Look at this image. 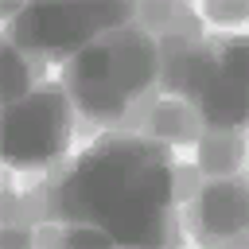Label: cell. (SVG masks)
<instances>
[{
	"mask_svg": "<svg viewBox=\"0 0 249 249\" xmlns=\"http://www.w3.org/2000/svg\"><path fill=\"white\" fill-rule=\"evenodd\" d=\"M241 156H245V136L241 128H218V132H206L198 136V148H195V167L202 175H214V179H226V175H237L241 171Z\"/></svg>",
	"mask_w": 249,
	"mask_h": 249,
	"instance_id": "6da1fadb",
	"label": "cell"
},
{
	"mask_svg": "<svg viewBox=\"0 0 249 249\" xmlns=\"http://www.w3.org/2000/svg\"><path fill=\"white\" fill-rule=\"evenodd\" d=\"M144 132L160 136V140H175V144H195L202 136V121L198 113L187 105V101H175V97H160L156 109L148 113L144 121Z\"/></svg>",
	"mask_w": 249,
	"mask_h": 249,
	"instance_id": "7a4b0ae2",
	"label": "cell"
},
{
	"mask_svg": "<svg viewBox=\"0 0 249 249\" xmlns=\"http://www.w3.org/2000/svg\"><path fill=\"white\" fill-rule=\"evenodd\" d=\"M156 101H160V89H156V86H148L136 101H128V105H124L121 124H124V128H144V121H148V113L156 109Z\"/></svg>",
	"mask_w": 249,
	"mask_h": 249,
	"instance_id": "3957f363",
	"label": "cell"
},
{
	"mask_svg": "<svg viewBox=\"0 0 249 249\" xmlns=\"http://www.w3.org/2000/svg\"><path fill=\"white\" fill-rule=\"evenodd\" d=\"M195 12H198L202 19H210V23H230L233 31L245 27V8H241V4H198Z\"/></svg>",
	"mask_w": 249,
	"mask_h": 249,
	"instance_id": "277c9868",
	"label": "cell"
},
{
	"mask_svg": "<svg viewBox=\"0 0 249 249\" xmlns=\"http://www.w3.org/2000/svg\"><path fill=\"white\" fill-rule=\"evenodd\" d=\"M198 187H202V171H198V167H191V163H187V167L179 163V171H175V202L183 206L187 198H195V195H198Z\"/></svg>",
	"mask_w": 249,
	"mask_h": 249,
	"instance_id": "5b68a950",
	"label": "cell"
},
{
	"mask_svg": "<svg viewBox=\"0 0 249 249\" xmlns=\"http://www.w3.org/2000/svg\"><path fill=\"white\" fill-rule=\"evenodd\" d=\"M66 241V226H35L31 230V245H58Z\"/></svg>",
	"mask_w": 249,
	"mask_h": 249,
	"instance_id": "8992f818",
	"label": "cell"
},
{
	"mask_svg": "<svg viewBox=\"0 0 249 249\" xmlns=\"http://www.w3.org/2000/svg\"><path fill=\"white\" fill-rule=\"evenodd\" d=\"M4 58H8V101H16L19 97V62H16V51L8 47Z\"/></svg>",
	"mask_w": 249,
	"mask_h": 249,
	"instance_id": "52a82bcc",
	"label": "cell"
},
{
	"mask_svg": "<svg viewBox=\"0 0 249 249\" xmlns=\"http://www.w3.org/2000/svg\"><path fill=\"white\" fill-rule=\"evenodd\" d=\"M66 241H78V245H89V241L109 245V233H101V230H66Z\"/></svg>",
	"mask_w": 249,
	"mask_h": 249,
	"instance_id": "ba28073f",
	"label": "cell"
}]
</instances>
